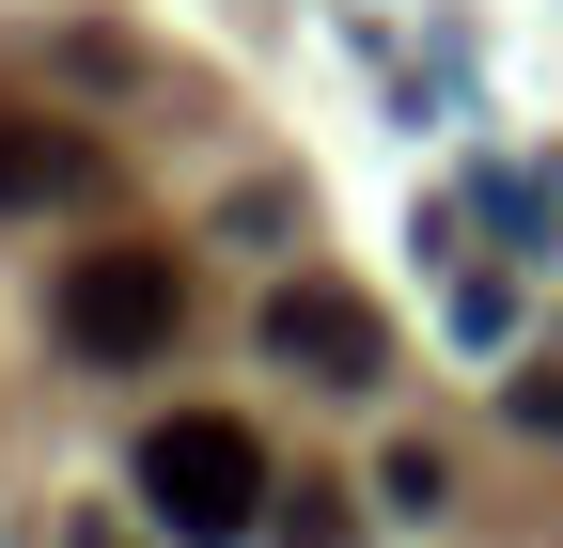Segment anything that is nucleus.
Instances as JSON below:
<instances>
[{
    "label": "nucleus",
    "instance_id": "423d86ee",
    "mask_svg": "<svg viewBox=\"0 0 563 548\" xmlns=\"http://www.w3.org/2000/svg\"><path fill=\"white\" fill-rule=\"evenodd\" d=\"M266 533H282V548H361V517H344L329 486H298V502H282V517H266Z\"/></svg>",
    "mask_w": 563,
    "mask_h": 548
},
{
    "label": "nucleus",
    "instance_id": "6e6552de",
    "mask_svg": "<svg viewBox=\"0 0 563 548\" xmlns=\"http://www.w3.org/2000/svg\"><path fill=\"white\" fill-rule=\"evenodd\" d=\"M517 424H532V439H563V376H548V361L517 376Z\"/></svg>",
    "mask_w": 563,
    "mask_h": 548
},
{
    "label": "nucleus",
    "instance_id": "20e7f679",
    "mask_svg": "<svg viewBox=\"0 0 563 548\" xmlns=\"http://www.w3.org/2000/svg\"><path fill=\"white\" fill-rule=\"evenodd\" d=\"M79 188H95V142H79V125L0 110V220H47V204H79Z\"/></svg>",
    "mask_w": 563,
    "mask_h": 548
},
{
    "label": "nucleus",
    "instance_id": "f03ea898",
    "mask_svg": "<svg viewBox=\"0 0 563 548\" xmlns=\"http://www.w3.org/2000/svg\"><path fill=\"white\" fill-rule=\"evenodd\" d=\"M173 329H188L173 251H79V266H63V346H79V361H157Z\"/></svg>",
    "mask_w": 563,
    "mask_h": 548
},
{
    "label": "nucleus",
    "instance_id": "7ed1b4c3",
    "mask_svg": "<svg viewBox=\"0 0 563 548\" xmlns=\"http://www.w3.org/2000/svg\"><path fill=\"white\" fill-rule=\"evenodd\" d=\"M266 361H298L313 392H376L391 376V329H376V298H344V283H282L266 298Z\"/></svg>",
    "mask_w": 563,
    "mask_h": 548
},
{
    "label": "nucleus",
    "instance_id": "0eeeda50",
    "mask_svg": "<svg viewBox=\"0 0 563 548\" xmlns=\"http://www.w3.org/2000/svg\"><path fill=\"white\" fill-rule=\"evenodd\" d=\"M376 502H391V517H422V502H439V454H422V439H407V454H376Z\"/></svg>",
    "mask_w": 563,
    "mask_h": 548
},
{
    "label": "nucleus",
    "instance_id": "39448f33",
    "mask_svg": "<svg viewBox=\"0 0 563 548\" xmlns=\"http://www.w3.org/2000/svg\"><path fill=\"white\" fill-rule=\"evenodd\" d=\"M485 220H501V235H517V251H532V235H563V204H548V188H532V173H485Z\"/></svg>",
    "mask_w": 563,
    "mask_h": 548
},
{
    "label": "nucleus",
    "instance_id": "f257e3e1",
    "mask_svg": "<svg viewBox=\"0 0 563 548\" xmlns=\"http://www.w3.org/2000/svg\"><path fill=\"white\" fill-rule=\"evenodd\" d=\"M141 502L173 517V548H251V533L282 517V486H266V439L235 424V407H173V424L141 439Z\"/></svg>",
    "mask_w": 563,
    "mask_h": 548
}]
</instances>
